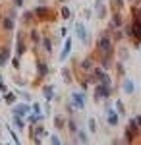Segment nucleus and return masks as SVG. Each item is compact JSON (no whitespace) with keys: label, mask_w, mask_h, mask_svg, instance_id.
Masks as SVG:
<instances>
[{"label":"nucleus","mask_w":141,"mask_h":145,"mask_svg":"<svg viewBox=\"0 0 141 145\" xmlns=\"http://www.w3.org/2000/svg\"><path fill=\"white\" fill-rule=\"evenodd\" d=\"M95 50L99 54V60H101V68L108 72L110 68H114V41L112 37L106 33H101V37L97 39V45H95Z\"/></svg>","instance_id":"obj_1"},{"label":"nucleus","mask_w":141,"mask_h":145,"mask_svg":"<svg viewBox=\"0 0 141 145\" xmlns=\"http://www.w3.org/2000/svg\"><path fill=\"white\" fill-rule=\"evenodd\" d=\"M33 14H35V20H37V22H52V20L58 18V14L52 12V8H50L48 4H39V6L33 10Z\"/></svg>","instance_id":"obj_2"},{"label":"nucleus","mask_w":141,"mask_h":145,"mask_svg":"<svg viewBox=\"0 0 141 145\" xmlns=\"http://www.w3.org/2000/svg\"><path fill=\"white\" fill-rule=\"evenodd\" d=\"M141 135V128L137 126L135 118H130V122L124 130V143H135V139Z\"/></svg>","instance_id":"obj_3"},{"label":"nucleus","mask_w":141,"mask_h":145,"mask_svg":"<svg viewBox=\"0 0 141 145\" xmlns=\"http://www.w3.org/2000/svg\"><path fill=\"white\" fill-rule=\"evenodd\" d=\"M110 95H112V87L102 85V83H95V91H93V101H95V103L110 99Z\"/></svg>","instance_id":"obj_4"},{"label":"nucleus","mask_w":141,"mask_h":145,"mask_svg":"<svg viewBox=\"0 0 141 145\" xmlns=\"http://www.w3.org/2000/svg\"><path fill=\"white\" fill-rule=\"evenodd\" d=\"M27 52V41H25V31L18 29V35H16V54L23 56Z\"/></svg>","instance_id":"obj_5"},{"label":"nucleus","mask_w":141,"mask_h":145,"mask_svg":"<svg viewBox=\"0 0 141 145\" xmlns=\"http://www.w3.org/2000/svg\"><path fill=\"white\" fill-rule=\"evenodd\" d=\"M130 23H131V43L139 48V46H141V22L131 18Z\"/></svg>","instance_id":"obj_6"},{"label":"nucleus","mask_w":141,"mask_h":145,"mask_svg":"<svg viewBox=\"0 0 141 145\" xmlns=\"http://www.w3.org/2000/svg\"><path fill=\"white\" fill-rule=\"evenodd\" d=\"M0 29L4 31V33H8V35H12L14 33V29H16V20L14 18H10V16H2L0 14Z\"/></svg>","instance_id":"obj_7"},{"label":"nucleus","mask_w":141,"mask_h":145,"mask_svg":"<svg viewBox=\"0 0 141 145\" xmlns=\"http://www.w3.org/2000/svg\"><path fill=\"white\" fill-rule=\"evenodd\" d=\"M74 62H76V66L79 68V74L83 76V74H89L91 70H93V66H95V60L91 58V56H85L83 60H76L74 58Z\"/></svg>","instance_id":"obj_8"},{"label":"nucleus","mask_w":141,"mask_h":145,"mask_svg":"<svg viewBox=\"0 0 141 145\" xmlns=\"http://www.w3.org/2000/svg\"><path fill=\"white\" fill-rule=\"evenodd\" d=\"M74 29H76V37L81 41V43H83V45H87V46L91 45V37H89L87 27L83 25V23H81V22H76V27H74Z\"/></svg>","instance_id":"obj_9"},{"label":"nucleus","mask_w":141,"mask_h":145,"mask_svg":"<svg viewBox=\"0 0 141 145\" xmlns=\"http://www.w3.org/2000/svg\"><path fill=\"white\" fill-rule=\"evenodd\" d=\"M70 101L74 103V108L76 110H83L85 108V91H74L72 95H70Z\"/></svg>","instance_id":"obj_10"},{"label":"nucleus","mask_w":141,"mask_h":145,"mask_svg":"<svg viewBox=\"0 0 141 145\" xmlns=\"http://www.w3.org/2000/svg\"><path fill=\"white\" fill-rule=\"evenodd\" d=\"M35 68H37V78H41V79H44L50 74V66L44 62L43 58H37L35 60Z\"/></svg>","instance_id":"obj_11"},{"label":"nucleus","mask_w":141,"mask_h":145,"mask_svg":"<svg viewBox=\"0 0 141 145\" xmlns=\"http://www.w3.org/2000/svg\"><path fill=\"white\" fill-rule=\"evenodd\" d=\"M10 54H12V45L10 43H2V45H0V68H4L8 64Z\"/></svg>","instance_id":"obj_12"},{"label":"nucleus","mask_w":141,"mask_h":145,"mask_svg":"<svg viewBox=\"0 0 141 145\" xmlns=\"http://www.w3.org/2000/svg\"><path fill=\"white\" fill-rule=\"evenodd\" d=\"M14 108H12V114H20V116H27L29 112H31V105L25 101V103H14L12 105Z\"/></svg>","instance_id":"obj_13"},{"label":"nucleus","mask_w":141,"mask_h":145,"mask_svg":"<svg viewBox=\"0 0 141 145\" xmlns=\"http://www.w3.org/2000/svg\"><path fill=\"white\" fill-rule=\"evenodd\" d=\"M118 112L114 110V108H112V105H106V124H108V126H112V128H114V126H118Z\"/></svg>","instance_id":"obj_14"},{"label":"nucleus","mask_w":141,"mask_h":145,"mask_svg":"<svg viewBox=\"0 0 141 145\" xmlns=\"http://www.w3.org/2000/svg\"><path fill=\"white\" fill-rule=\"evenodd\" d=\"M110 27H122L124 25V12H110Z\"/></svg>","instance_id":"obj_15"},{"label":"nucleus","mask_w":141,"mask_h":145,"mask_svg":"<svg viewBox=\"0 0 141 145\" xmlns=\"http://www.w3.org/2000/svg\"><path fill=\"white\" fill-rule=\"evenodd\" d=\"M29 41H31V45L33 46H39L41 45V39H43V35H41V31H39V29H37V27H29Z\"/></svg>","instance_id":"obj_16"},{"label":"nucleus","mask_w":141,"mask_h":145,"mask_svg":"<svg viewBox=\"0 0 141 145\" xmlns=\"http://www.w3.org/2000/svg\"><path fill=\"white\" fill-rule=\"evenodd\" d=\"M133 91H135V83H133V79L124 78V79H122V93H126V95H133Z\"/></svg>","instance_id":"obj_17"},{"label":"nucleus","mask_w":141,"mask_h":145,"mask_svg":"<svg viewBox=\"0 0 141 145\" xmlns=\"http://www.w3.org/2000/svg\"><path fill=\"white\" fill-rule=\"evenodd\" d=\"M35 22H37V20H35V14H33V10H25V12L22 14V23L25 25V27H31Z\"/></svg>","instance_id":"obj_18"},{"label":"nucleus","mask_w":141,"mask_h":145,"mask_svg":"<svg viewBox=\"0 0 141 145\" xmlns=\"http://www.w3.org/2000/svg\"><path fill=\"white\" fill-rule=\"evenodd\" d=\"M95 14H97V20H104L108 14V6H104L102 2H95Z\"/></svg>","instance_id":"obj_19"},{"label":"nucleus","mask_w":141,"mask_h":145,"mask_svg":"<svg viewBox=\"0 0 141 145\" xmlns=\"http://www.w3.org/2000/svg\"><path fill=\"white\" fill-rule=\"evenodd\" d=\"M70 52H72V39H66L64 41V46H62V50H60V60L64 62L70 58Z\"/></svg>","instance_id":"obj_20"},{"label":"nucleus","mask_w":141,"mask_h":145,"mask_svg":"<svg viewBox=\"0 0 141 145\" xmlns=\"http://www.w3.org/2000/svg\"><path fill=\"white\" fill-rule=\"evenodd\" d=\"M126 0H110L108 2V12H124Z\"/></svg>","instance_id":"obj_21"},{"label":"nucleus","mask_w":141,"mask_h":145,"mask_svg":"<svg viewBox=\"0 0 141 145\" xmlns=\"http://www.w3.org/2000/svg\"><path fill=\"white\" fill-rule=\"evenodd\" d=\"M12 128H18V132L25 130V120L20 114H12Z\"/></svg>","instance_id":"obj_22"},{"label":"nucleus","mask_w":141,"mask_h":145,"mask_svg":"<svg viewBox=\"0 0 141 145\" xmlns=\"http://www.w3.org/2000/svg\"><path fill=\"white\" fill-rule=\"evenodd\" d=\"M116 60H122V62H128V60H130V50L124 45L118 46V50H116Z\"/></svg>","instance_id":"obj_23"},{"label":"nucleus","mask_w":141,"mask_h":145,"mask_svg":"<svg viewBox=\"0 0 141 145\" xmlns=\"http://www.w3.org/2000/svg\"><path fill=\"white\" fill-rule=\"evenodd\" d=\"M60 74H62L64 83H68V85H70V83H74V72H72V68H70V66H64Z\"/></svg>","instance_id":"obj_24"},{"label":"nucleus","mask_w":141,"mask_h":145,"mask_svg":"<svg viewBox=\"0 0 141 145\" xmlns=\"http://www.w3.org/2000/svg\"><path fill=\"white\" fill-rule=\"evenodd\" d=\"M41 46H43V50L48 56L52 54V50H54V46H52V39H50V37H43V39H41Z\"/></svg>","instance_id":"obj_25"},{"label":"nucleus","mask_w":141,"mask_h":145,"mask_svg":"<svg viewBox=\"0 0 141 145\" xmlns=\"http://www.w3.org/2000/svg\"><path fill=\"white\" fill-rule=\"evenodd\" d=\"M54 128L58 130V132L66 130V118H64V114H56V116H54Z\"/></svg>","instance_id":"obj_26"},{"label":"nucleus","mask_w":141,"mask_h":145,"mask_svg":"<svg viewBox=\"0 0 141 145\" xmlns=\"http://www.w3.org/2000/svg\"><path fill=\"white\" fill-rule=\"evenodd\" d=\"M66 130H68L72 135H76V132L79 130V126H77L76 118H68V120H66Z\"/></svg>","instance_id":"obj_27"},{"label":"nucleus","mask_w":141,"mask_h":145,"mask_svg":"<svg viewBox=\"0 0 141 145\" xmlns=\"http://www.w3.org/2000/svg\"><path fill=\"white\" fill-rule=\"evenodd\" d=\"M74 137H76V139H74V143H89V137H87V132H83V130H77Z\"/></svg>","instance_id":"obj_28"},{"label":"nucleus","mask_w":141,"mask_h":145,"mask_svg":"<svg viewBox=\"0 0 141 145\" xmlns=\"http://www.w3.org/2000/svg\"><path fill=\"white\" fill-rule=\"evenodd\" d=\"M43 97L46 101L54 99V85H44V87H43Z\"/></svg>","instance_id":"obj_29"},{"label":"nucleus","mask_w":141,"mask_h":145,"mask_svg":"<svg viewBox=\"0 0 141 145\" xmlns=\"http://www.w3.org/2000/svg\"><path fill=\"white\" fill-rule=\"evenodd\" d=\"M16 97H18V93H16V91H8V93H4L2 101H4L6 105H14V103H16Z\"/></svg>","instance_id":"obj_30"},{"label":"nucleus","mask_w":141,"mask_h":145,"mask_svg":"<svg viewBox=\"0 0 141 145\" xmlns=\"http://www.w3.org/2000/svg\"><path fill=\"white\" fill-rule=\"evenodd\" d=\"M74 14H72V10L68 8V6H62L60 10H58V18H62V20H70Z\"/></svg>","instance_id":"obj_31"},{"label":"nucleus","mask_w":141,"mask_h":145,"mask_svg":"<svg viewBox=\"0 0 141 145\" xmlns=\"http://www.w3.org/2000/svg\"><path fill=\"white\" fill-rule=\"evenodd\" d=\"M124 64H126V62H122V60H116V62H114V68H116L118 78H124V76H126V74H124Z\"/></svg>","instance_id":"obj_32"},{"label":"nucleus","mask_w":141,"mask_h":145,"mask_svg":"<svg viewBox=\"0 0 141 145\" xmlns=\"http://www.w3.org/2000/svg\"><path fill=\"white\" fill-rule=\"evenodd\" d=\"M6 130H8V132H10V135H12V141H14V143H22V139H20V137H18V134H16V132H14V128H12V126H6Z\"/></svg>","instance_id":"obj_33"},{"label":"nucleus","mask_w":141,"mask_h":145,"mask_svg":"<svg viewBox=\"0 0 141 145\" xmlns=\"http://www.w3.org/2000/svg\"><path fill=\"white\" fill-rule=\"evenodd\" d=\"M87 128H89L91 134H95V132H97V120H95V118H89V120H87Z\"/></svg>","instance_id":"obj_34"},{"label":"nucleus","mask_w":141,"mask_h":145,"mask_svg":"<svg viewBox=\"0 0 141 145\" xmlns=\"http://www.w3.org/2000/svg\"><path fill=\"white\" fill-rule=\"evenodd\" d=\"M116 112H118L120 116H124V114H126V106H124V103H122V101H116Z\"/></svg>","instance_id":"obj_35"},{"label":"nucleus","mask_w":141,"mask_h":145,"mask_svg":"<svg viewBox=\"0 0 141 145\" xmlns=\"http://www.w3.org/2000/svg\"><path fill=\"white\" fill-rule=\"evenodd\" d=\"M16 93H18V95H20V97H22L23 101H27V103H29V101H33V97L29 95V93H27V91H22V89H18Z\"/></svg>","instance_id":"obj_36"},{"label":"nucleus","mask_w":141,"mask_h":145,"mask_svg":"<svg viewBox=\"0 0 141 145\" xmlns=\"http://www.w3.org/2000/svg\"><path fill=\"white\" fill-rule=\"evenodd\" d=\"M20 58H22V56H18V54L14 56V58H10V60H12V66L16 68V70H20V66H22V62H20Z\"/></svg>","instance_id":"obj_37"},{"label":"nucleus","mask_w":141,"mask_h":145,"mask_svg":"<svg viewBox=\"0 0 141 145\" xmlns=\"http://www.w3.org/2000/svg\"><path fill=\"white\" fill-rule=\"evenodd\" d=\"M50 143H52V145H60V143H62L60 135H58V134H52V135H50Z\"/></svg>","instance_id":"obj_38"},{"label":"nucleus","mask_w":141,"mask_h":145,"mask_svg":"<svg viewBox=\"0 0 141 145\" xmlns=\"http://www.w3.org/2000/svg\"><path fill=\"white\" fill-rule=\"evenodd\" d=\"M14 83H16V85H20V87H23V85H27V79L18 78V76H16V78H14Z\"/></svg>","instance_id":"obj_39"},{"label":"nucleus","mask_w":141,"mask_h":145,"mask_svg":"<svg viewBox=\"0 0 141 145\" xmlns=\"http://www.w3.org/2000/svg\"><path fill=\"white\" fill-rule=\"evenodd\" d=\"M33 112H35V114H43V112H41V105H39V103H33Z\"/></svg>","instance_id":"obj_40"},{"label":"nucleus","mask_w":141,"mask_h":145,"mask_svg":"<svg viewBox=\"0 0 141 145\" xmlns=\"http://www.w3.org/2000/svg\"><path fill=\"white\" fill-rule=\"evenodd\" d=\"M6 16H10V18H14V20H18V14H16V10H14V8L6 12Z\"/></svg>","instance_id":"obj_41"},{"label":"nucleus","mask_w":141,"mask_h":145,"mask_svg":"<svg viewBox=\"0 0 141 145\" xmlns=\"http://www.w3.org/2000/svg\"><path fill=\"white\" fill-rule=\"evenodd\" d=\"M12 4H14V8H22V6H23V0H12Z\"/></svg>","instance_id":"obj_42"},{"label":"nucleus","mask_w":141,"mask_h":145,"mask_svg":"<svg viewBox=\"0 0 141 145\" xmlns=\"http://www.w3.org/2000/svg\"><path fill=\"white\" fill-rule=\"evenodd\" d=\"M8 87H6V85H4V81H2V83H0V93H2V95H4V93H8Z\"/></svg>","instance_id":"obj_43"},{"label":"nucleus","mask_w":141,"mask_h":145,"mask_svg":"<svg viewBox=\"0 0 141 145\" xmlns=\"http://www.w3.org/2000/svg\"><path fill=\"white\" fill-rule=\"evenodd\" d=\"M66 35H68V27H62V29H60V37H66Z\"/></svg>","instance_id":"obj_44"},{"label":"nucleus","mask_w":141,"mask_h":145,"mask_svg":"<svg viewBox=\"0 0 141 145\" xmlns=\"http://www.w3.org/2000/svg\"><path fill=\"white\" fill-rule=\"evenodd\" d=\"M83 14H85V18H91V16H93V10H91V8H87Z\"/></svg>","instance_id":"obj_45"},{"label":"nucleus","mask_w":141,"mask_h":145,"mask_svg":"<svg viewBox=\"0 0 141 145\" xmlns=\"http://www.w3.org/2000/svg\"><path fill=\"white\" fill-rule=\"evenodd\" d=\"M133 118H135V122H137V126L141 128V114H137V116H133Z\"/></svg>","instance_id":"obj_46"},{"label":"nucleus","mask_w":141,"mask_h":145,"mask_svg":"<svg viewBox=\"0 0 141 145\" xmlns=\"http://www.w3.org/2000/svg\"><path fill=\"white\" fill-rule=\"evenodd\" d=\"M37 2H39V4H46L48 0H37Z\"/></svg>","instance_id":"obj_47"},{"label":"nucleus","mask_w":141,"mask_h":145,"mask_svg":"<svg viewBox=\"0 0 141 145\" xmlns=\"http://www.w3.org/2000/svg\"><path fill=\"white\" fill-rule=\"evenodd\" d=\"M56 2H60V4H64V2H68V0H56Z\"/></svg>","instance_id":"obj_48"},{"label":"nucleus","mask_w":141,"mask_h":145,"mask_svg":"<svg viewBox=\"0 0 141 145\" xmlns=\"http://www.w3.org/2000/svg\"><path fill=\"white\" fill-rule=\"evenodd\" d=\"M0 137H2V130H0Z\"/></svg>","instance_id":"obj_49"},{"label":"nucleus","mask_w":141,"mask_h":145,"mask_svg":"<svg viewBox=\"0 0 141 145\" xmlns=\"http://www.w3.org/2000/svg\"><path fill=\"white\" fill-rule=\"evenodd\" d=\"M97 2H104V0H97Z\"/></svg>","instance_id":"obj_50"},{"label":"nucleus","mask_w":141,"mask_h":145,"mask_svg":"<svg viewBox=\"0 0 141 145\" xmlns=\"http://www.w3.org/2000/svg\"><path fill=\"white\" fill-rule=\"evenodd\" d=\"M139 52H141V46H139Z\"/></svg>","instance_id":"obj_51"},{"label":"nucleus","mask_w":141,"mask_h":145,"mask_svg":"<svg viewBox=\"0 0 141 145\" xmlns=\"http://www.w3.org/2000/svg\"><path fill=\"white\" fill-rule=\"evenodd\" d=\"M0 45H2V41H0Z\"/></svg>","instance_id":"obj_52"},{"label":"nucleus","mask_w":141,"mask_h":145,"mask_svg":"<svg viewBox=\"0 0 141 145\" xmlns=\"http://www.w3.org/2000/svg\"><path fill=\"white\" fill-rule=\"evenodd\" d=\"M0 101H2V97H0Z\"/></svg>","instance_id":"obj_53"},{"label":"nucleus","mask_w":141,"mask_h":145,"mask_svg":"<svg viewBox=\"0 0 141 145\" xmlns=\"http://www.w3.org/2000/svg\"><path fill=\"white\" fill-rule=\"evenodd\" d=\"M139 137H141V135H139Z\"/></svg>","instance_id":"obj_54"}]
</instances>
